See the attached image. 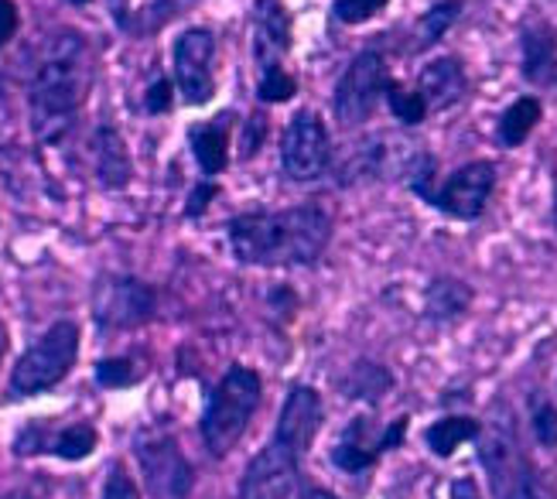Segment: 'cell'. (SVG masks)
I'll return each instance as SVG.
<instances>
[{
  "instance_id": "f546056e",
  "label": "cell",
  "mask_w": 557,
  "mask_h": 499,
  "mask_svg": "<svg viewBox=\"0 0 557 499\" xmlns=\"http://www.w3.org/2000/svg\"><path fill=\"white\" fill-rule=\"evenodd\" d=\"M175 79H168V76H154L148 83V89H144V113L148 116H164V113H172L175 107Z\"/></svg>"
},
{
  "instance_id": "5b68a950",
  "label": "cell",
  "mask_w": 557,
  "mask_h": 499,
  "mask_svg": "<svg viewBox=\"0 0 557 499\" xmlns=\"http://www.w3.org/2000/svg\"><path fill=\"white\" fill-rule=\"evenodd\" d=\"M144 499H188L196 489V465L188 462L178 438L164 427H148L134 438Z\"/></svg>"
},
{
  "instance_id": "9a60e30c",
  "label": "cell",
  "mask_w": 557,
  "mask_h": 499,
  "mask_svg": "<svg viewBox=\"0 0 557 499\" xmlns=\"http://www.w3.org/2000/svg\"><path fill=\"white\" fill-rule=\"evenodd\" d=\"M89 151H92V169H96V182L110 192H120V188H127L131 178H134V161H131V151H127V140L116 127L110 124H100L92 130V140H89Z\"/></svg>"
},
{
  "instance_id": "5bb4252c",
  "label": "cell",
  "mask_w": 557,
  "mask_h": 499,
  "mask_svg": "<svg viewBox=\"0 0 557 499\" xmlns=\"http://www.w3.org/2000/svg\"><path fill=\"white\" fill-rule=\"evenodd\" d=\"M322 417H325V411H322L319 390H311L305 384L290 387L281 403L274 441H281L284 448L295 451L298 459H305V451L311 448L314 435H319V427H322Z\"/></svg>"
},
{
  "instance_id": "4fadbf2b",
  "label": "cell",
  "mask_w": 557,
  "mask_h": 499,
  "mask_svg": "<svg viewBox=\"0 0 557 499\" xmlns=\"http://www.w3.org/2000/svg\"><path fill=\"white\" fill-rule=\"evenodd\" d=\"M298 462L301 459L295 451L271 438V445L257 451L239 479V499H287L298 483Z\"/></svg>"
},
{
  "instance_id": "7402d4cb",
  "label": "cell",
  "mask_w": 557,
  "mask_h": 499,
  "mask_svg": "<svg viewBox=\"0 0 557 499\" xmlns=\"http://www.w3.org/2000/svg\"><path fill=\"white\" fill-rule=\"evenodd\" d=\"M541 116H544V107L537 97H520L513 100L510 107H506L499 113V121H496V140L503 148H520L523 140L534 134V127L541 124Z\"/></svg>"
},
{
  "instance_id": "9c48e42d",
  "label": "cell",
  "mask_w": 557,
  "mask_h": 499,
  "mask_svg": "<svg viewBox=\"0 0 557 499\" xmlns=\"http://www.w3.org/2000/svg\"><path fill=\"white\" fill-rule=\"evenodd\" d=\"M391 83H394L391 68H386V59L380 52H373V49L359 52L335 86V97H332L335 121L343 127L367 124L376 113V103L386 97Z\"/></svg>"
},
{
  "instance_id": "ac0fdd59",
  "label": "cell",
  "mask_w": 557,
  "mask_h": 499,
  "mask_svg": "<svg viewBox=\"0 0 557 499\" xmlns=\"http://www.w3.org/2000/svg\"><path fill=\"white\" fill-rule=\"evenodd\" d=\"M367 432H370V417H356L346 427V435L335 441L332 462L343 469V472H362V469H370V465H376V459L386 451L383 432L373 435V438H367Z\"/></svg>"
},
{
  "instance_id": "7c38bea8",
  "label": "cell",
  "mask_w": 557,
  "mask_h": 499,
  "mask_svg": "<svg viewBox=\"0 0 557 499\" xmlns=\"http://www.w3.org/2000/svg\"><path fill=\"white\" fill-rule=\"evenodd\" d=\"M496 188V164L493 161H472L458 169L438 192L431 196V205L442 209L451 220H479Z\"/></svg>"
},
{
  "instance_id": "e0dca14e",
  "label": "cell",
  "mask_w": 557,
  "mask_h": 499,
  "mask_svg": "<svg viewBox=\"0 0 557 499\" xmlns=\"http://www.w3.org/2000/svg\"><path fill=\"white\" fill-rule=\"evenodd\" d=\"M290 49V14L281 0H260L253 17V59L271 68L281 65V59Z\"/></svg>"
},
{
  "instance_id": "836d02e7",
  "label": "cell",
  "mask_w": 557,
  "mask_h": 499,
  "mask_svg": "<svg viewBox=\"0 0 557 499\" xmlns=\"http://www.w3.org/2000/svg\"><path fill=\"white\" fill-rule=\"evenodd\" d=\"M17 32H21V8L14 0H0V52L17 38Z\"/></svg>"
},
{
  "instance_id": "d6a6232c",
  "label": "cell",
  "mask_w": 557,
  "mask_h": 499,
  "mask_svg": "<svg viewBox=\"0 0 557 499\" xmlns=\"http://www.w3.org/2000/svg\"><path fill=\"white\" fill-rule=\"evenodd\" d=\"M263 140H268V116H263V113H250L244 130H239V158L250 161L263 148Z\"/></svg>"
},
{
  "instance_id": "603a6c76",
  "label": "cell",
  "mask_w": 557,
  "mask_h": 499,
  "mask_svg": "<svg viewBox=\"0 0 557 499\" xmlns=\"http://www.w3.org/2000/svg\"><path fill=\"white\" fill-rule=\"evenodd\" d=\"M479 435H482V424L475 417L451 414V417H442V421H434L428 427V432H424V445H428L431 456L448 459V456H455L458 445H466V441H472Z\"/></svg>"
},
{
  "instance_id": "b9f144b4",
  "label": "cell",
  "mask_w": 557,
  "mask_h": 499,
  "mask_svg": "<svg viewBox=\"0 0 557 499\" xmlns=\"http://www.w3.org/2000/svg\"><path fill=\"white\" fill-rule=\"evenodd\" d=\"M554 226H557V192H554Z\"/></svg>"
},
{
  "instance_id": "8d00e7d4",
  "label": "cell",
  "mask_w": 557,
  "mask_h": 499,
  "mask_svg": "<svg viewBox=\"0 0 557 499\" xmlns=\"http://www.w3.org/2000/svg\"><path fill=\"white\" fill-rule=\"evenodd\" d=\"M0 499H41V496L35 489H28V486H14L8 492H0Z\"/></svg>"
},
{
  "instance_id": "60d3db41",
  "label": "cell",
  "mask_w": 557,
  "mask_h": 499,
  "mask_svg": "<svg viewBox=\"0 0 557 499\" xmlns=\"http://www.w3.org/2000/svg\"><path fill=\"white\" fill-rule=\"evenodd\" d=\"M69 4H72V8H89L92 0H69Z\"/></svg>"
},
{
  "instance_id": "3957f363",
  "label": "cell",
  "mask_w": 557,
  "mask_h": 499,
  "mask_svg": "<svg viewBox=\"0 0 557 499\" xmlns=\"http://www.w3.org/2000/svg\"><path fill=\"white\" fill-rule=\"evenodd\" d=\"M79 349H83L79 322H72V319L52 322L14 360V366L8 373L4 400L8 403L32 400V397H41L48 390H55L59 384H65L69 373L79 363Z\"/></svg>"
},
{
  "instance_id": "6da1fadb",
  "label": "cell",
  "mask_w": 557,
  "mask_h": 499,
  "mask_svg": "<svg viewBox=\"0 0 557 499\" xmlns=\"http://www.w3.org/2000/svg\"><path fill=\"white\" fill-rule=\"evenodd\" d=\"M329 236L332 220L322 205L244 212L226 223L233 257L250 267H311L325 253Z\"/></svg>"
},
{
  "instance_id": "7a4b0ae2",
  "label": "cell",
  "mask_w": 557,
  "mask_h": 499,
  "mask_svg": "<svg viewBox=\"0 0 557 499\" xmlns=\"http://www.w3.org/2000/svg\"><path fill=\"white\" fill-rule=\"evenodd\" d=\"M86 35L62 28L45 41V52L28 83V113L38 145H59L72 130L89 92Z\"/></svg>"
},
{
  "instance_id": "ffe728a7",
  "label": "cell",
  "mask_w": 557,
  "mask_h": 499,
  "mask_svg": "<svg viewBox=\"0 0 557 499\" xmlns=\"http://www.w3.org/2000/svg\"><path fill=\"white\" fill-rule=\"evenodd\" d=\"M188 145H191V158H196L199 172L206 178H215L226 172L230 164V130L223 121H209V124H196L188 130Z\"/></svg>"
},
{
  "instance_id": "ab89813d",
  "label": "cell",
  "mask_w": 557,
  "mask_h": 499,
  "mask_svg": "<svg viewBox=\"0 0 557 499\" xmlns=\"http://www.w3.org/2000/svg\"><path fill=\"white\" fill-rule=\"evenodd\" d=\"M8 349H11V332H8L4 319H0V363H4V355H8Z\"/></svg>"
},
{
  "instance_id": "cb8c5ba5",
  "label": "cell",
  "mask_w": 557,
  "mask_h": 499,
  "mask_svg": "<svg viewBox=\"0 0 557 499\" xmlns=\"http://www.w3.org/2000/svg\"><path fill=\"white\" fill-rule=\"evenodd\" d=\"M391 387H394V376L386 373L380 363L359 360L349 370V376L343 379V397H349V400H380Z\"/></svg>"
},
{
  "instance_id": "484cf974",
  "label": "cell",
  "mask_w": 557,
  "mask_h": 499,
  "mask_svg": "<svg viewBox=\"0 0 557 499\" xmlns=\"http://www.w3.org/2000/svg\"><path fill=\"white\" fill-rule=\"evenodd\" d=\"M462 17V0H442V4H434L431 11H424L418 17V49H431V45H438L455 21Z\"/></svg>"
},
{
  "instance_id": "8fae6325",
  "label": "cell",
  "mask_w": 557,
  "mask_h": 499,
  "mask_svg": "<svg viewBox=\"0 0 557 499\" xmlns=\"http://www.w3.org/2000/svg\"><path fill=\"white\" fill-rule=\"evenodd\" d=\"M212 59H215V35L209 28H185L175 38L172 49L175 86L185 107H206L215 97Z\"/></svg>"
},
{
  "instance_id": "30bf717a",
  "label": "cell",
  "mask_w": 557,
  "mask_h": 499,
  "mask_svg": "<svg viewBox=\"0 0 557 499\" xmlns=\"http://www.w3.org/2000/svg\"><path fill=\"white\" fill-rule=\"evenodd\" d=\"M332 161L329 130L319 113L298 110L281 134V169L290 182H314Z\"/></svg>"
},
{
  "instance_id": "d6986e66",
  "label": "cell",
  "mask_w": 557,
  "mask_h": 499,
  "mask_svg": "<svg viewBox=\"0 0 557 499\" xmlns=\"http://www.w3.org/2000/svg\"><path fill=\"white\" fill-rule=\"evenodd\" d=\"M462 89H466V73H462V65L448 55L428 62L418 76V92L424 97L428 110H445V107L458 103Z\"/></svg>"
},
{
  "instance_id": "2e32d148",
  "label": "cell",
  "mask_w": 557,
  "mask_h": 499,
  "mask_svg": "<svg viewBox=\"0 0 557 499\" xmlns=\"http://www.w3.org/2000/svg\"><path fill=\"white\" fill-rule=\"evenodd\" d=\"M520 52L530 86H557V35L544 17H530L520 28Z\"/></svg>"
},
{
  "instance_id": "4dcf8cb0",
  "label": "cell",
  "mask_w": 557,
  "mask_h": 499,
  "mask_svg": "<svg viewBox=\"0 0 557 499\" xmlns=\"http://www.w3.org/2000/svg\"><path fill=\"white\" fill-rule=\"evenodd\" d=\"M391 0H335L332 4V17L338 25H362V21L376 17Z\"/></svg>"
},
{
  "instance_id": "1f68e13d",
  "label": "cell",
  "mask_w": 557,
  "mask_h": 499,
  "mask_svg": "<svg viewBox=\"0 0 557 499\" xmlns=\"http://www.w3.org/2000/svg\"><path fill=\"white\" fill-rule=\"evenodd\" d=\"M103 499H144L140 486L131 479V472L124 462H113L110 475H107V486H103Z\"/></svg>"
},
{
  "instance_id": "44dd1931",
  "label": "cell",
  "mask_w": 557,
  "mask_h": 499,
  "mask_svg": "<svg viewBox=\"0 0 557 499\" xmlns=\"http://www.w3.org/2000/svg\"><path fill=\"white\" fill-rule=\"evenodd\" d=\"M472 288L458 277H434L424 295V315L431 322H455L472 308Z\"/></svg>"
},
{
  "instance_id": "277c9868",
  "label": "cell",
  "mask_w": 557,
  "mask_h": 499,
  "mask_svg": "<svg viewBox=\"0 0 557 499\" xmlns=\"http://www.w3.org/2000/svg\"><path fill=\"white\" fill-rule=\"evenodd\" d=\"M260 397H263V379L257 370L233 363L220 376V384L212 387L199 421V438L212 459H226L239 445V438L247 435V427L260 408Z\"/></svg>"
},
{
  "instance_id": "ba28073f",
  "label": "cell",
  "mask_w": 557,
  "mask_h": 499,
  "mask_svg": "<svg viewBox=\"0 0 557 499\" xmlns=\"http://www.w3.org/2000/svg\"><path fill=\"white\" fill-rule=\"evenodd\" d=\"M100 448V432L89 421L55 424L48 417H32L17 427L11 441L14 459H59V462H86Z\"/></svg>"
},
{
  "instance_id": "8992f818",
  "label": "cell",
  "mask_w": 557,
  "mask_h": 499,
  "mask_svg": "<svg viewBox=\"0 0 557 499\" xmlns=\"http://www.w3.org/2000/svg\"><path fill=\"white\" fill-rule=\"evenodd\" d=\"M479 462L490 475V489L496 499H557L554 486L523 456L517 435L506 427H493L479 445Z\"/></svg>"
},
{
  "instance_id": "52a82bcc",
  "label": "cell",
  "mask_w": 557,
  "mask_h": 499,
  "mask_svg": "<svg viewBox=\"0 0 557 499\" xmlns=\"http://www.w3.org/2000/svg\"><path fill=\"white\" fill-rule=\"evenodd\" d=\"M89 312L96 328L103 332H131L154 322L158 315V291L148 280L134 274H103L96 277L89 295Z\"/></svg>"
},
{
  "instance_id": "83f0119b",
  "label": "cell",
  "mask_w": 557,
  "mask_h": 499,
  "mask_svg": "<svg viewBox=\"0 0 557 499\" xmlns=\"http://www.w3.org/2000/svg\"><path fill=\"white\" fill-rule=\"evenodd\" d=\"M298 92V79L281 65L263 68V76L257 83V100L260 103H287Z\"/></svg>"
},
{
  "instance_id": "d4e9b609",
  "label": "cell",
  "mask_w": 557,
  "mask_h": 499,
  "mask_svg": "<svg viewBox=\"0 0 557 499\" xmlns=\"http://www.w3.org/2000/svg\"><path fill=\"white\" fill-rule=\"evenodd\" d=\"M92 379H96V387H103V390H127L144 379V366L134 355H107V360L92 366Z\"/></svg>"
},
{
  "instance_id": "f35d334b",
  "label": "cell",
  "mask_w": 557,
  "mask_h": 499,
  "mask_svg": "<svg viewBox=\"0 0 557 499\" xmlns=\"http://www.w3.org/2000/svg\"><path fill=\"white\" fill-rule=\"evenodd\" d=\"M301 499H338L332 489H322V486H308L305 492H301Z\"/></svg>"
},
{
  "instance_id": "4316f807",
  "label": "cell",
  "mask_w": 557,
  "mask_h": 499,
  "mask_svg": "<svg viewBox=\"0 0 557 499\" xmlns=\"http://www.w3.org/2000/svg\"><path fill=\"white\" fill-rule=\"evenodd\" d=\"M386 103H391V113L404 127H418L428 116V103H424L421 92H407L397 83H391V89H386Z\"/></svg>"
},
{
  "instance_id": "f1b7e54d",
  "label": "cell",
  "mask_w": 557,
  "mask_h": 499,
  "mask_svg": "<svg viewBox=\"0 0 557 499\" xmlns=\"http://www.w3.org/2000/svg\"><path fill=\"white\" fill-rule=\"evenodd\" d=\"M530 424L544 448H557V408L544 397H530Z\"/></svg>"
},
{
  "instance_id": "74e56055",
  "label": "cell",
  "mask_w": 557,
  "mask_h": 499,
  "mask_svg": "<svg viewBox=\"0 0 557 499\" xmlns=\"http://www.w3.org/2000/svg\"><path fill=\"white\" fill-rule=\"evenodd\" d=\"M455 499H479V492H475V483L472 479H462L455 486Z\"/></svg>"
},
{
  "instance_id": "e575fe53",
  "label": "cell",
  "mask_w": 557,
  "mask_h": 499,
  "mask_svg": "<svg viewBox=\"0 0 557 499\" xmlns=\"http://www.w3.org/2000/svg\"><path fill=\"white\" fill-rule=\"evenodd\" d=\"M220 196V185H212V182H199L196 188H191V196H188V202H185V216L188 220H199L202 212L209 209V202Z\"/></svg>"
},
{
  "instance_id": "d590c367",
  "label": "cell",
  "mask_w": 557,
  "mask_h": 499,
  "mask_svg": "<svg viewBox=\"0 0 557 499\" xmlns=\"http://www.w3.org/2000/svg\"><path fill=\"white\" fill-rule=\"evenodd\" d=\"M404 438H407V417H397V421H391V427H383V445H386V451L400 448Z\"/></svg>"
}]
</instances>
